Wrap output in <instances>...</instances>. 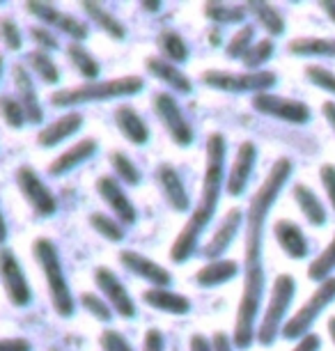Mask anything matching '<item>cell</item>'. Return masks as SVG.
<instances>
[{
	"label": "cell",
	"mask_w": 335,
	"mask_h": 351,
	"mask_svg": "<svg viewBox=\"0 0 335 351\" xmlns=\"http://www.w3.org/2000/svg\"><path fill=\"white\" fill-rule=\"evenodd\" d=\"M16 184L21 189L23 197L28 200V204L35 209V214L39 216H53L58 209L55 195L51 193V189L42 182V177L37 175L30 165H21L16 170Z\"/></svg>",
	"instance_id": "cell-11"
},
{
	"label": "cell",
	"mask_w": 335,
	"mask_h": 351,
	"mask_svg": "<svg viewBox=\"0 0 335 351\" xmlns=\"http://www.w3.org/2000/svg\"><path fill=\"white\" fill-rule=\"evenodd\" d=\"M156 44H159L161 58L173 64H182L188 60V46L184 42V37L175 30H161L159 37H156Z\"/></svg>",
	"instance_id": "cell-29"
},
{
	"label": "cell",
	"mask_w": 335,
	"mask_h": 351,
	"mask_svg": "<svg viewBox=\"0 0 335 351\" xmlns=\"http://www.w3.org/2000/svg\"><path fill=\"white\" fill-rule=\"evenodd\" d=\"M246 8L255 16V21H258L271 37H278L285 32V19H282L278 8H273V5H269V3H248Z\"/></svg>",
	"instance_id": "cell-31"
},
{
	"label": "cell",
	"mask_w": 335,
	"mask_h": 351,
	"mask_svg": "<svg viewBox=\"0 0 335 351\" xmlns=\"http://www.w3.org/2000/svg\"><path fill=\"white\" fill-rule=\"evenodd\" d=\"M166 349V340L159 328H149L145 337H142V351H163Z\"/></svg>",
	"instance_id": "cell-47"
},
{
	"label": "cell",
	"mask_w": 335,
	"mask_h": 351,
	"mask_svg": "<svg viewBox=\"0 0 335 351\" xmlns=\"http://www.w3.org/2000/svg\"><path fill=\"white\" fill-rule=\"evenodd\" d=\"M253 37H255V28L251 23H246L244 28L236 30L232 35V39H229L227 46H225V53H227L229 60H239V58H244L248 53V49L255 44Z\"/></svg>",
	"instance_id": "cell-39"
},
{
	"label": "cell",
	"mask_w": 335,
	"mask_h": 351,
	"mask_svg": "<svg viewBox=\"0 0 335 351\" xmlns=\"http://www.w3.org/2000/svg\"><path fill=\"white\" fill-rule=\"evenodd\" d=\"M0 351H32V344L25 337H3Z\"/></svg>",
	"instance_id": "cell-48"
},
{
	"label": "cell",
	"mask_w": 335,
	"mask_h": 351,
	"mask_svg": "<svg viewBox=\"0 0 335 351\" xmlns=\"http://www.w3.org/2000/svg\"><path fill=\"white\" fill-rule=\"evenodd\" d=\"M0 280H3V287L8 291L10 303H14L16 308H25L32 301L30 285L25 280V274L14 250L10 248H0Z\"/></svg>",
	"instance_id": "cell-10"
},
{
	"label": "cell",
	"mask_w": 335,
	"mask_h": 351,
	"mask_svg": "<svg viewBox=\"0 0 335 351\" xmlns=\"http://www.w3.org/2000/svg\"><path fill=\"white\" fill-rule=\"evenodd\" d=\"M205 16L209 21L219 25H229V23H241L248 14L246 5H223V3H207L205 5Z\"/></svg>",
	"instance_id": "cell-33"
},
{
	"label": "cell",
	"mask_w": 335,
	"mask_h": 351,
	"mask_svg": "<svg viewBox=\"0 0 335 351\" xmlns=\"http://www.w3.org/2000/svg\"><path fill=\"white\" fill-rule=\"evenodd\" d=\"M292 158L280 156L271 165L266 180L255 191L246 214V243H244V289H241V301L236 308L234 335L232 342L236 349H251L258 335V315L262 306V294H264V225L269 211L273 209L280 191L292 177Z\"/></svg>",
	"instance_id": "cell-1"
},
{
	"label": "cell",
	"mask_w": 335,
	"mask_h": 351,
	"mask_svg": "<svg viewBox=\"0 0 335 351\" xmlns=\"http://www.w3.org/2000/svg\"><path fill=\"white\" fill-rule=\"evenodd\" d=\"M190 351H216V349H214V342L209 340L207 335L195 333L190 337Z\"/></svg>",
	"instance_id": "cell-51"
},
{
	"label": "cell",
	"mask_w": 335,
	"mask_h": 351,
	"mask_svg": "<svg viewBox=\"0 0 335 351\" xmlns=\"http://www.w3.org/2000/svg\"><path fill=\"white\" fill-rule=\"evenodd\" d=\"M275 46H273V39H260V42H255L248 53L241 60H244V67L248 71H262V64H266L271 60Z\"/></svg>",
	"instance_id": "cell-37"
},
{
	"label": "cell",
	"mask_w": 335,
	"mask_h": 351,
	"mask_svg": "<svg viewBox=\"0 0 335 351\" xmlns=\"http://www.w3.org/2000/svg\"><path fill=\"white\" fill-rule=\"evenodd\" d=\"M0 115H3V120L8 122L12 129H21L23 124L28 122L21 101H18L16 97H12V95L0 97Z\"/></svg>",
	"instance_id": "cell-40"
},
{
	"label": "cell",
	"mask_w": 335,
	"mask_h": 351,
	"mask_svg": "<svg viewBox=\"0 0 335 351\" xmlns=\"http://www.w3.org/2000/svg\"><path fill=\"white\" fill-rule=\"evenodd\" d=\"M294 294H297V280L292 274H280L273 280L271 294H269V306L262 315V322L258 326V340L262 347H271L282 333V326L287 322V310H290Z\"/></svg>",
	"instance_id": "cell-5"
},
{
	"label": "cell",
	"mask_w": 335,
	"mask_h": 351,
	"mask_svg": "<svg viewBox=\"0 0 335 351\" xmlns=\"http://www.w3.org/2000/svg\"><path fill=\"white\" fill-rule=\"evenodd\" d=\"M154 112L156 117L163 122L168 136L179 145V147H188L193 143V129H190L188 120L184 117V112L177 104V99L168 92H159L154 97Z\"/></svg>",
	"instance_id": "cell-9"
},
{
	"label": "cell",
	"mask_w": 335,
	"mask_h": 351,
	"mask_svg": "<svg viewBox=\"0 0 335 351\" xmlns=\"http://www.w3.org/2000/svg\"><path fill=\"white\" fill-rule=\"evenodd\" d=\"M319 180H321V186H324L326 195H328V202H331V207L335 209V165L333 163L321 165Z\"/></svg>",
	"instance_id": "cell-46"
},
{
	"label": "cell",
	"mask_w": 335,
	"mask_h": 351,
	"mask_svg": "<svg viewBox=\"0 0 335 351\" xmlns=\"http://www.w3.org/2000/svg\"><path fill=\"white\" fill-rule=\"evenodd\" d=\"M95 282H97V287L101 289V294H103V299L108 301V306L113 308L117 315L124 317V319H134L136 303L129 296L124 282L113 274V271H110L108 267H97L95 269Z\"/></svg>",
	"instance_id": "cell-12"
},
{
	"label": "cell",
	"mask_w": 335,
	"mask_h": 351,
	"mask_svg": "<svg viewBox=\"0 0 335 351\" xmlns=\"http://www.w3.org/2000/svg\"><path fill=\"white\" fill-rule=\"evenodd\" d=\"M319 8L326 12V16L335 23V0H319Z\"/></svg>",
	"instance_id": "cell-53"
},
{
	"label": "cell",
	"mask_w": 335,
	"mask_h": 351,
	"mask_svg": "<svg viewBox=\"0 0 335 351\" xmlns=\"http://www.w3.org/2000/svg\"><path fill=\"white\" fill-rule=\"evenodd\" d=\"M142 8L149 10V12H156V10L161 8V3H142Z\"/></svg>",
	"instance_id": "cell-57"
},
{
	"label": "cell",
	"mask_w": 335,
	"mask_h": 351,
	"mask_svg": "<svg viewBox=\"0 0 335 351\" xmlns=\"http://www.w3.org/2000/svg\"><path fill=\"white\" fill-rule=\"evenodd\" d=\"M97 193L101 195V200L108 204L110 211L117 216V221H122L124 225H134L138 218V211L134 207V202L129 200V195L124 193L122 184L117 177L101 175L97 180Z\"/></svg>",
	"instance_id": "cell-14"
},
{
	"label": "cell",
	"mask_w": 335,
	"mask_h": 351,
	"mask_svg": "<svg viewBox=\"0 0 335 351\" xmlns=\"http://www.w3.org/2000/svg\"><path fill=\"white\" fill-rule=\"evenodd\" d=\"M12 74H14L16 99H18V101H21V106H23L25 117H28V122L39 124V122L44 120V110H42V106H39L35 85H32V76L28 74V69H25L23 64H14Z\"/></svg>",
	"instance_id": "cell-20"
},
{
	"label": "cell",
	"mask_w": 335,
	"mask_h": 351,
	"mask_svg": "<svg viewBox=\"0 0 335 351\" xmlns=\"http://www.w3.org/2000/svg\"><path fill=\"white\" fill-rule=\"evenodd\" d=\"M145 67H147V71L154 78H159L161 83H166L168 88H173L175 92H184V95H188V92L193 90V83H190V78L184 74V71L177 67V64L163 60L161 56L147 58Z\"/></svg>",
	"instance_id": "cell-21"
},
{
	"label": "cell",
	"mask_w": 335,
	"mask_h": 351,
	"mask_svg": "<svg viewBox=\"0 0 335 351\" xmlns=\"http://www.w3.org/2000/svg\"><path fill=\"white\" fill-rule=\"evenodd\" d=\"M117 257H120V264L124 269L138 278H142V280L152 282V287H168L173 282V276H170L166 267H161V264H156L145 255L136 253V250H122Z\"/></svg>",
	"instance_id": "cell-16"
},
{
	"label": "cell",
	"mask_w": 335,
	"mask_h": 351,
	"mask_svg": "<svg viewBox=\"0 0 335 351\" xmlns=\"http://www.w3.org/2000/svg\"><path fill=\"white\" fill-rule=\"evenodd\" d=\"M335 271V237L331 239V243L321 250L319 257H314L310 262V267H308V278H310L312 282H324L328 278H333L331 274Z\"/></svg>",
	"instance_id": "cell-34"
},
{
	"label": "cell",
	"mask_w": 335,
	"mask_h": 351,
	"mask_svg": "<svg viewBox=\"0 0 335 351\" xmlns=\"http://www.w3.org/2000/svg\"><path fill=\"white\" fill-rule=\"evenodd\" d=\"M290 53L299 58H312V56H326L335 58V39L326 37H299L290 42Z\"/></svg>",
	"instance_id": "cell-32"
},
{
	"label": "cell",
	"mask_w": 335,
	"mask_h": 351,
	"mask_svg": "<svg viewBox=\"0 0 335 351\" xmlns=\"http://www.w3.org/2000/svg\"><path fill=\"white\" fill-rule=\"evenodd\" d=\"M99 344H101V351H134L127 337L115 328L103 330L99 335Z\"/></svg>",
	"instance_id": "cell-44"
},
{
	"label": "cell",
	"mask_w": 335,
	"mask_h": 351,
	"mask_svg": "<svg viewBox=\"0 0 335 351\" xmlns=\"http://www.w3.org/2000/svg\"><path fill=\"white\" fill-rule=\"evenodd\" d=\"M321 112H324L326 122L331 124V129L335 134V101H324V106H321Z\"/></svg>",
	"instance_id": "cell-52"
},
{
	"label": "cell",
	"mask_w": 335,
	"mask_h": 351,
	"mask_svg": "<svg viewBox=\"0 0 335 351\" xmlns=\"http://www.w3.org/2000/svg\"><path fill=\"white\" fill-rule=\"evenodd\" d=\"M81 127H83L81 112H67V115H62L60 120H55L53 124H49L46 129L39 131L37 143H39V147H55V145H60L64 138L74 136Z\"/></svg>",
	"instance_id": "cell-26"
},
{
	"label": "cell",
	"mask_w": 335,
	"mask_h": 351,
	"mask_svg": "<svg viewBox=\"0 0 335 351\" xmlns=\"http://www.w3.org/2000/svg\"><path fill=\"white\" fill-rule=\"evenodd\" d=\"M25 10L30 12V14H35L37 19H42L46 25H53L64 35H69L74 42H83L85 37H88V25H85L81 19L71 16V14H64L53 5H46V3H37V0H30V3H25Z\"/></svg>",
	"instance_id": "cell-13"
},
{
	"label": "cell",
	"mask_w": 335,
	"mask_h": 351,
	"mask_svg": "<svg viewBox=\"0 0 335 351\" xmlns=\"http://www.w3.org/2000/svg\"><path fill=\"white\" fill-rule=\"evenodd\" d=\"M8 241V223H5L3 218V211H0V243Z\"/></svg>",
	"instance_id": "cell-54"
},
{
	"label": "cell",
	"mask_w": 335,
	"mask_h": 351,
	"mask_svg": "<svg viewBox=\"0 0 335 351\" xmlns=\"http://www.w3.org/2000/svg\"><path fill=\"white\" fill-rule=\"evenodd\" d=\"M306 78L312 85H317V88L335 95V74H333L331 69L321 67V64H308V67H306Z\"/></svg>",
	"instance_id": "cell-42"
},
{
	"label": "cell",
	"mask_w": 335,
	"mask_h": 351,
	"mask_svg": "<svg viewBox=\"0 0 335 351\" xmlns=\"http://www.w3.org/2000/svg\"><path fill=\"white\" fill-rule=\"evenodd\" d=\"M67 58H69V62L76 67L78 74H81L83 78H88L90 83H95L97 78H99V74H101L99 62L92 58V53L85 49L81 42H71L67 46Z\"/></svg>",
	"instance_id": "cell-30"
},
{
	"label": "cell",
	"mask_w": 335,
	"mask_h": 351,
	"mask_svg": "<svg viewBox=\"0 0 335 351\" xmlns=\"http://www.w3.org/2000/svg\"><path fill=\"white\" fill-rule=\"evenodd\" d=\"M142 301L147 303L149 308L161 310V313H170V315H186L190 310V301L184 294H177V291L168 289V287H149L142 291Z\"/></svg>",
	"instance_id": "cell-23"
},
{
	"label": "cell",
	"mask_w": 335,
	"mask_h": 351,
	"mask_svg": "<svg viewBox=\"0 0 335 351\" xmlns=\"http://www.w3.org/2000/svg\"><path fill=\"white\" fill-rule=\"evenodd\" d=\"M90 225H92V230L99 232L101 237H106V239L113 241V243H120L124 239L122 223H117L115 218L101 214V211H95V214L90 216Z\"/></svg>",
	"instance_id": "cell-38"
},
{
	"label": "cell",
	"mask_w": 335,
	"mask_h": 351,
	"mask_svg": "<svg viewBox=\"0 0 335 351\" xmlns=\"http://www.w3.org/2000/svg\"><path fill=\"white\" fill-rule=\"evenodd\" d=\"M209 42H212L214 46H219V44H221V32H219V30H214V32H212V37H209Z\"/></svg>",
	"instance_id": "cell-56"
},
{
	"label": "cell",
	"mask_w": 335,
	"mask_h": 351,
	"mask_svg": "<svg viewBox=\"0 0 335 351\" xmlns=\"http://www.w3.org/2000/svg\"><path fill=\"white\" fill-rule=\"evenodd\" d=\"M110 165H113L117 180L122 184H129V186H138V184H140L142 180L140 170H138V165L131 161L124 152H113V154H110Z\"/></svg>",
	"instance_id": "cell-36"
},
{
	"label": "cell",
	"mask_w": 335,
	"mask_h": 351,
	"mask_svg": "<svg viewBox=\"0 0 335 351\" xmlns=\"http://www.w3.org/2000/svg\"><path fill=\"white\" fill-rule=\"evenodd\" d=\"M95 152H97V141H95V138H83V141H78L76 145H71L67 152H62V154L49 165V175L60 177V175H64V172L74 170L76 165H81L83 161H88V158L95 154Z\"/></svg>",
	"instance_id": "cell-25"
},
{
	"label": "cell",
	"mask_w": 335,
	"mask_h": 351,
	"mask_svg": "<svg viewBox=\"0 0 335 351\" xmlns=\"http://www.w3.org/2000/svg\"><path fill=\"white\" fill-rule=\"evenodd\" d=\"M142 88H145V81L140 76H122V78H110V81H95V83L78 85V88L53 92L51 104L60 106V108H69V106L88 104V101H108V99L134 97Z\"/></svg>",
	"instance_id": "cell-3"
},
{
	"label": "cell",
	"mask_w": 335,
	"mask_h": 351,
	"mask_svg": "<svg viewBox=\"0 0 335 351\" xmlns=\"http://www.w3.org/2000/svg\"><path fill=\"white\" fill-rule=\"evenodd\" d=\"M253 108L260 115H269L273 120L290 122V124H308L312 117L310 106L299 101V99H287L273 92H262V95H253L251 99Z\"/></svg>",
	"instance_id": "cell-8"
},
{
	"label": "cell",
	"mask_w": 335,
	"mask_h": 351,
	"mask_svg": "<svg viewBox=\"0 0 335 351\" xmlns=\"http://www.w3.org/2000/svg\"><path fill=\"white\" fill-rule=\"evenodd\" d=\"M255 161H258V147H255V143L244 141L239 145V149H236L234 163H232V168H229V175L225 182V191L232 197L244 195L248 182H251Z\"/></svg>",
	"instance_id": "cell-15"
},
{
	"label": "cell",
	"mask_w": 335,
	"mask_h": 351,
	"mask_svg": "<svg viewBox=\"0 0 335 351\" xmlns=\"http://www.w3.org/2000/svg\"><path fill=\"white\" fill-rule=\"evenodd\" d=\"M81 306L88 310L92 317H97L99 322H110V319H113V308H110L108 301L101 299L99 294L85 291V294H81Z\"/></svg>",
	"instance_id": "cell-41"
},
{
	"label": "cell",
	"mask_w": 335,
	"mask_h": 351,
	"mask_svg": "<svg viewBox=\"0 0 335 351\" xmlns=\"http://www.w3.org/2000/svg\"><path fill=\"white\" fill-rule=\"evenodd\" d=\"M28 64H30V69L35 71V74L42 78L44 83L55 85L58 81H60V71H58V64L51 60V56L46 51H42V49L30 51L28 53Z\"/></svg>",
	"instance_id": "cell-35"
},
{
	"label": "cell",
	"mask_w": 335,
	"mask_h": 351,
	"mask_svg": "<svg viewBox=\"0 0 335 351\" xmlns=\"http://www.w3.org/2000/svg\"><path fill=\"white\" fill-rule=\"evenodd\" d=\"M30 37H32V42H35L39 49L42 51H55L58 46V37H53V32L51 30H46V28H39V25H35V28H30Z\"/></svg>",
	"instance_id": "cell-45"
},
{
	"label": "cell",
	"mask_w": 335,
	"mask_h": 351,
	"mask_svg": "<svg viewBox=\"0 0 335 351\" xmlns=\"http://www.w3.org/2000/svg\"><path fill=\"white\" fill-rule=\"evenodd\" d=\"M156 182H159V186L163 191V197H166V202L170 204V209L188 211V207H190L188 191H186V186H184L179 172H177L173 165L161 163L159 170H156Z\"/></svg>",
	"instance_id": "cell-18"
},
{
	"label": "cell",
	"mask_w": 335,
	"mask_h": 351,
	"mask_svg": "<svg viewBox=\"0 0 335 351\" xmlns=\"http://www.w3.org/2000/svg\"><path fill=\"white\" fill-rule=\"evenodd\" d=\"M273 237L290 260H303V257H308V250H310L308 248V239L297 223L287 221V218H278L273 223Z\"/></svg>",
	"instance_id": "cell-19"
},
{
	"label": "cell",
	"mask_w": 335,
	"mask_h": 351,
	"mask_svg": "<svg viewBox=\"0 0 335 351\" xmlns=\"http://www.w3.org/2000/svg\"><path fill=\"white\" fill-rule=\"evenodd\" d=\"M241 223H244V211L239 207H232L225 214V218L221 221L219 230L214 232V237L209 239V243L205 246V257L209 260H221V255H225V250L232 246L236 232L241 230Z\"/></svg>",
	"instance_id": "cell-17"
},
{
	"label": "cell",
	"mask_w": 335,
	"mask_h": 351,
	"mask_svg": "<svg viewBox=\"0 0 335 351\" xmlns=\"http://www.w3.org/2000/svg\"><path fill=\"white\" fill-rule=\"evenodd\" d=\"M3 64H5V58H3V53H0V76H3Z\"/></svg>",
	"instance_id": "cell-58"
},
{
	"label": "cell",
	"mask_w": 335,
	"mask_h": 351,
	"mask_svg": "<svg viewBox=\"0 0 335 351\" xmlns=\"http://www.w3.org/2000/svg\"><path fill=\"white\" fill-rule=\"evenodd\" d=\"M32 253H35V260L39 267H42V274L46 278V287H49V296H51V303H53V310L60 317H71L74 315L76 303H74V296H71L67 278H64L62 262H60V255H58L55 243L42 237V239L35 241Z\"/></svg>",
	"instance_id": "cell-4"
},
{
	"label": "cell",
	"mask_w": 335,
	"mask_h": 351,
	"mask_svg": "<svg viewBox=\"0 0 335 351\" xmlns=\"http://www.w3.org/2000/svg\"><path fill=\"white\" fill-rule=\"evenodd\" d=\"M335 301V276L328 278L312 291V296L294 313L290 319L282 326V337L285 340H303L306 335H310L312 324L319 319V315Z\"/></svg>",
	"instance_id": "cell-6"
},
{
	"label": "cell",
	"mask_w": 335,
	"mask_h": 351,
	"mask_svg": "<svg viewBox=\"0 0 335 351\" xmlns=\"http://www.w3.org/2000/svg\"><path fill=\"white\" fill-rule=\"evenodd\" d=\"M81 10L88 14V19H92V21H95L103 32H106V35H110L113 39L127 37V28H124V25L120 23V19H115L106 8L92 3V0H85V3H81Z\"/></svg>",
	"instance_id": "cell-28"
},
{
	"label": "cell",
	"mask_w": 335,
	"mask_h": 351,
	"mask_svg": "<svg viewBox=\"0 0 335 351\" xmlns=\"http://www.w3.org/2000/svg\"><path fill=\"white\" fill-rule=\"evenodd\" d=\"M328 335H331V340H333V344H335V315L328 319Z\"/></svg>",
	"instance_id": "cell-55"
},
{
	"label": "cell",
	"mask_w": 335,
	"mask_h": 351,
	"mask_svg": "<svg viewBox=\"0 0 335 351\" xmlns=\"http://www.w3.org/2000/svg\"><path fill=\"white\" fill-rule=\"evenodd\" d=\"M292 197H294V202H297V207L301 214L306 216V221L314 225V228H321V225H326V207L321 204V200L317 197V193L308 186V184L303 182H299V184H294L292 186Z\"/></svg>",
	"instance_id": "cell-22"
},
{
	"label": "cell",
	"mask_w": 335,
	"mask_h": 351,
	"mask_svg": "<svg viewBox=\"0 0 335 351\" xmlns=\"http://www.w3.org/2000/svg\"><path fill=\"white\" fill-rule=\"evenodd\" d=\"M239 276V262L236 260H214L205 264L198 274H195V282L200 287H219V285H225L229 280Z\"/></svg>",
	"instance_id": "cell-27"
},
{
	"label": "cell",
	"mask_w": 335,
	"mask_h": 351,
	"mask_svg": "<svg viewBox=\"0 0 335 351\" xmlns=\"http://www.w3.org/2000/svg\"><path fill=\"white\" fill-rule=\"evenodd\" d=\"M319 349H321V337L317 333H310L303 340H299V344L292 351H319Z\"/></svg>",
	"instance_id": "cell-49"
},
{
	"label": "cell",
	"mask_w": 335,
	"mask_h": 351,
	"mask_svg": "<svg viewBox=\"0 0 335 351\" xmlns=\"http://www.w3.org/2000/svg\"><path fill=\"white\" fill-rule=\"evenodd\" d=\"M115 124L120 129V134L134 145H145L149 141V129L145 120L136 112L131 106H117L115 108Z\"/></svg>",
	"instance_id": "cell-24"
},
{
	"label": "cell",
	"mask_w": 335,
	"mask_h": 351,
	"mask_svg": "<svg viewBox=\"0 0 335 351\" xmlns=\"http://www.w3.org/2000/svg\"><path fill=\"white\" fill-rule=\"evenodd\" d=\"M225 136L212 134L207 141V161H205V177H202V191L200 200L195 204L193 214L177 234V239L170 248V260L175 264H184L198 248V241L202 232L207 230V225L212 223V218L219 207L223 184H225Z\"/></svg>",
	"instance_id": "cell-2"
},
{
	"label": "cell",
	"mask_w": 335,
	"mask_h": 351,
	"mask_svg": "<svg viewBox=\"0 0 335 351\" xmlns=\"http://www.w3.org/2000/svg\"><path fill=\"white\" fill-rule=\"evenodd\" d=\"M0 39H3V44L8 46L10 51H18V49H21V44H23L21 30H18V25L12 21L10 16L0 19Z\"/></svg>",
	"instance_id": "cell-43"
},
{
	"label": "cell",
	"mask_w": 335,
	"mask_h": 351,
	"mask_svg": "<svg viewBox=\"0 0 335 351\" xmlns=\"http://www.w3.org/2000/svg\"><path fill=\"white\" fill-rule=\"evenodd\" d=\"M212 342H214V349L216 351H234V342H232V337L225 335L223 330H216L214 337H212Z\"/></svg>",
	"instance_id": "cell-50"
},
{
	"label": "cell",
	"mask_w": 335,
	"mask_h": 351,
	"mask_svg": "<svg viewBox=\"0 0 335 351\" xmlns=\"http://www.w3.org/2000/svg\"><path fill=\"white\" fill-rule=\"evenodd\" d=\"M202 83L209 85L214 90L229 92V95H241V92H269L275 88L278 76L273 71H246V74H234V71H219V69H209L202 74Z\"/></svg>",
	"instance_id": "cell-7"
}]
</instances>
